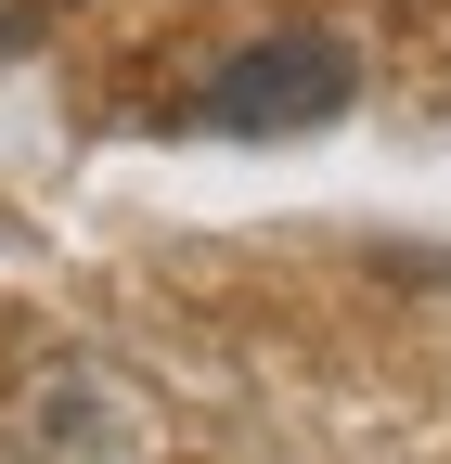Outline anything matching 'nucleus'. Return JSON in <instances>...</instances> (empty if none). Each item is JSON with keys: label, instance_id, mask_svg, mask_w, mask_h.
Wrapping results in <instances>:
<instances>
[{"label": "nucleus", "instance_id": "obj_1", "mask_svg": "<svg viewBox=\"0 0 451 464\" xmlns=\"http://www.w3.org/2000/svg\"><path fill=\"white\" fill-rule=\"evenodd\" d=\"M349 91H361V52L335 39V26H271V39H245V52H233V65H219L181 116H194V130L284 142V130H322V116H349Z\"/></svg>", "mask_w": 451, "mask_h": 464}]
</instances>
